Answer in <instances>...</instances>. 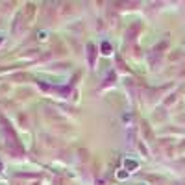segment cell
<instances>
[{
    "mask_svg": "<svg viewBox=\"0 0 185 185\" xmlns=\"http://www.w3.org/2000/svg\"><path fill=\"white\" fill-rule=\"evenodd\" d=\"M124 167H126V170L131 169V172H133V169H137V161H124Z\"/></svg>",
    "mask_w": 185,
    "mask_h": 185,
    "instance_id": "1",
    "label": "cell"
},
{
    "mask_svg": "<svg viewBox=\"0 0 185 185\" xmlns=\"http://www.w3.org/2000/svg\"><path fill=\"white\" fill-rule=\"evenodd\" d=\"M102 48H104V54H109V52H107V50H109V44H107V43L102 44Z\"/></svg>",
    "mask_w": 185,
    "mask_h": 185,
    "instance_id": "2",
    "label": "cell"
},
{
    "mask_svg": "<svg viewBox=\"0 0 185 185\" xmlns=\"http://www.w3.org/2000/svg\"><path fill=\"white\" fill-rule=\"evenodd\" d=\"M46 35H48V32H39V39H46Z\"/></svg>",
    "mask_w": 185,
    "mask_h": 185,
    "instance_id": "3",
    "label": "cell"
},
{
    "mask_svg": "<svg viewBox=\"0 0 185 185\" xmlns=\"http://www.w3.org/2000/svg\"><path fill=\"white\" fill-rule=\"evenodd\" d=\"M2 169H4V167H2V163H0V172H2Z\"/></svg>",
    "mask_w": 185,
    "mask_h": 185,
    "instance_id": "4",
    "label": "cell"
}]
</instances>
